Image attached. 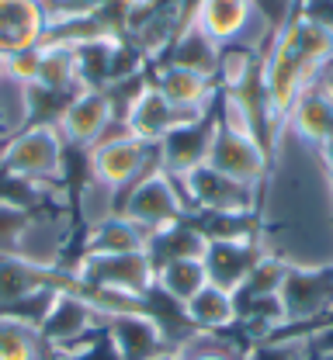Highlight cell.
<instances>
[{"label":"cell","instance_id":"6da1fadb","mask_svg":"<svg viewBox=\"0 0 333 360\" xmlns=\"http://www.w3.org/2000/svg\"><path fill=\"white\" fill-rule=\"evenodd\" d=\"M257 246L299 270H333V101L320 80L268 135Z\"/></svg>","mask_w":333,"mask_h":360},{"label":"cell","instance_id":"7a4b0ae2","mask_svg":"<svg viewBox=\"0 0 333 360\" xmlns=\"http://www.w3.org/2000/svg\"><path fill=\"white\" fill-rule=\"evenodd\" d=\"M333 63V35L316 25L291 18L275 35L260 59V84H264V111H268V135L291 111L299 94L316 84L320 73Z\"/></svg>","mask_w":333,"mask_h":360},{"label":"cell","instance_id":"3957f363","mask_svg":"<svg viewBox=\"0 0 333 360\" xmlns=\"http://www.w3.org/2000/svg\"><path fill=\"white\" fill-rule=\"evenodd\" d=\"M0 174L39 187L46 201H66V194L56 191L66 180V142L56 122H32L28 129L11 135Z\"/></svg>","mask_w":333,"mask_h":360},{"label":"cell","instance_id":"277c9868","mask_svg":"<svg viewBox=\"0 0 333 360\" xmlns=\"http://www.w3.org/2000/svg\"><path fill=\"white\" fill-rule=\"evenodd\" d=\"M191 18L222 49H246L257 56H264L278 35L275 21L257 0H194Z\"/></svg>","mask_w":333,"mask_h":360},{"label":"cell","instance_id":"5b68a950","mask_svg":"<svg viewBox=\"0 0 333 360\" xmlns=\"http://www.w3.org/2000/svg\"><path fill=\"white\" fill-rule=\"evenodd\" d=\"M118 215H125L129 222L143 225L146 232H163L170 225H181L191 219V208L177 187V180L163 174L160 167H153L149 174L136 180L122 201H118Z\"/></svg>","mask_w":333,"mask_h":360},{"label":"cell","instance_id":"8992f818","mask_svg":"<svg viewBox=\"0 0 333 360\" xmlns=\"http://www.w3.org/2000/svg\"><path fill=\"white\" fill-rule=\"evenodd\" d=\"M115 125L118 129H108V135L94 149H87V170L97 184L118 191V198H122L143 174L156 167V146L129 135L122 122H115Z\"/></svg>","mask_w":333,"mask_h":360},{"label":"cell","instance_id":"52a82bcc","mask_svg":"<svg viewBox=\"0 0 333 360\" xmlns=\"http://www.w3.org/2000/svg\"><path fill=\"white\" fill-rule=\"evenodd\" d=\"M174 180H177V187L188 201L191 219H201V215H257L260 187L239 184V180L212 170L208 163L191 170L188 177Z\"/></svg>","mask_w":333,"mask_h":360},{"label":"cell","instance_id":"ba28073f","mask_svg":"<svg viewBox=\"0 0 333 360\" xmlns=\"http://www.w3.org/2000/svg\"><path fill=\"white\" fill-rule=\"evenodd\" d=\"M73 277L91 291H115L125 298L146 302V295L156 284V267L146 253H118V257H91L80 253L77 264H66Z\"/></svg>","mask_w":333,"mask_h":360},{"label":"cell","instance_id":"9c48e42d","mask_svg":"<svg viewBox=\"0 0 333 360\" xmlns=\"http://www.w3.org/2000/svg\"><path fill=\"white\" fill-rule=\"evenodd\" d=\"M208 167L239 180V184L260 187V180L268 174V146L253 132L222 122L219 111H215V139H212V149H208Z\"/></svg>","mask_w":333,"mask_h":360},{"label":"cell","instance_id":"30bf717a","mask_svg":"<svg viewBox=\"0 0 333 360\" xmlns=\"http://www.w3.org/2000/svg\"><path fill=\"white\" fill-rule=\"evenodd\" d=\"M115 125V108L111 97L104 90L94 87H80L63 108L56 129L63 135L66 149H94L97 142L108 135V129Z\"/></svg>","mask_w":333,"mask_h":360},{"label":"cell","instance_id":"8fae6325","mask_svg":"<svg viewBox=\"0 0 333 360\" xmlns=\"http://www.w3.org/2000/svg\"><path fill=\"white\" fill-rule=\"evenodd\" d=\"M212 111H215V108H212ZM212 111H208V115H212ZM201 118H205V115L170 104L167 97H160L156 90L146 84V90L136 97V104L129 108V115L122 118V125H125L129 135L143 139L149 146H160L167 135H174L177 129H188V125L201 122Z\"/></svg>","mask_w":333,"mask_h":360},{"label":"cell","instance_id":"7c38bea8","mask_svg":"<svg viewBox=\"0 0 333 360\" xmlns=\"http://www.w3.org/2000/svg\"><path fill=\"white\" fill-rule=\"evenodd\" d=\"M104 343L115 360H149L170 350L163 326L149 312H125L104 319Z\"/></svg>","mask_w":333,"mask_h":360},{"label":"cell","instance_id":"4fadbf2b","mask_svg":"<svg viewBox=\"0 0 333 360\" xmlns=\"http://www.w3.org/2000/svg\"><path fill=\"white\" fill-rule=\"evenodd\" d=\"M49 39V11L42 0H0V56L32 52Z\"/></svg>","mask_w":333,"mask_h":360},{"label":"cell","instance_id":"5bb4252c","mask_svg":"<svg viewBox=\"0 0 333 360\" xmlns=\"http://www.w3.org/2000/svg\"><path fill=\"white\" fill-rule=\"evenodd\" d=\"M212 139H215V111L188 129H177L174 135H167L156 146V167L170 177H188L191 170L208 163Z\"/></svg>","mask_w":333,"mask_h":360},{"label":"cell","instance_id":"9a60e30c","mask_svg":"<svg viewBox=\"0 0 333 360\" xmlns=\"http://www.w3.org/2000/svg\"><path fill=\"white\" fill-rule=\"evenodd\" d=\"M149 87L156 90L160 97H167L170 104L198 111V115H208L215 108V101H219V84L215 80L198 77V73L181 70V66H170V63H153Z\"/></svg>","mask_w":333,"mask_h":360},{"label":"cell","instance_id":"2e32d148","mask_svg":"<svg viewBox=\"0 0 333 360\" xmlns=\"http://www.w3.org/2000/svg\"><path fill=\"white\" fill-rule=\"evenodd\" d=\"M260 257L264 253H260L257 239H215V243L205 246L201 264H205V274H208V284L237 295L239 284L250 277V270Z\"/></svg>","mask_w":333,"mask_h":360},{"label":"cell","instance_id":"e0dca14e","mask_svg":"<svg viewBox=\"0 0 333 360\" xmlns=\"http://www.w3.org/2000/svg\"><path fill=\"white\" fill-rule=\"evenodd\" d=\"M160 63H170V66H181V70H191L198 77H208L219 84V63H222V45L215 42L194 18L188 14L181 35L174 39V45L167 49V56Z\"/></svg>","mask_w":333,"mask_h":360},{"label":"cell","instance_id":"ac0fdd59","mask_svg":"<svg viewBox=\"0 0 333 360\" xmlns=\"http://www.w3.org/2000/svg\"><path fill=\"white\" fill-rule=\"evenodd\" d=\"M149 232L143 225L129 222L125 215H111L108 222L84 232V253L91 257H118V253H146Z\"/></svg>","mask_w":333,"mask_h":360},{"label":"cell","instance_id":"d6986e66","mask_svg":"<svg viewBox=\"0 0 333 360\" xmlns=\"http://www.w3.org/2000/svg\"><path fill=\"white\" fill-rule=\"evenodd\" d=\"M35 87L56 94V97H73L80 90L77 73V52L70 45L42 42L39 45V70H35Z\"/></svg>","mask_w":333,"mask_h":360},{"label":"cell","instance_id":"ffe728a7","mask_svg":"<svg viewBox=\"0 0 333 360\" xmlns=\"http://www.w3.org/2000/svg\"><path fill=\"white\" fill-rule=\"evenodd\" d=\"M181 312H184V319L191 322V329H201V333H230V329L237 326V295H233V291H222V288H215V284H205Z\"/></svg>","mask_w":333,"mask_h":360},{"label":"cell","instance_id":"44dd1931","mask_svg":"<svg viewBox=\"0 0 333 360\" xmlns=\"http://www.w3.org/2000/svg\"><path fill=\"white\" fill-rule=\"evenodd\" d=\"M205 246H208V239L188 219V222L163 229V232H153L149 236V246H146V257H149L153 267H163L170 260H201L205 257Z\"/></svg>","mask_w":333,"mask_h":360},{"label":"cell","instance_id":"7402d4cb","mask_svg":"<svg viewBox=\"0 0 333 360\" xmlns=\"http://www.w3.org/2000/svg\"><path fill=\"white\" fill-rule=\"evenodd\" d=\"M205 284H208V274H205L201 260H170V264L156 267L153 291L163 295L167 302H174L177 309H184Z\"/></svg>","mask_w":333,"mask_h":360},{"label":"cell","instance_id":"603a6c76","mask_svg":"<svg viewBox=\"0 0 333 360\" xmlns=\"http://www.w3.org/2000/svg\"><path fill=\"white\" fill-rule=\"evenodd\" d=\"M323 333L320 329H282L271 340L250 343L243 350V360H316V340Z\"/></svg>","mask_w":333,"mask_h":360},{"label":"cell","instance_id":"cb8c5ba5","mask_svg":"<svg viewBox=\"0 0 333 360\" xmlns=\"http://www.w3.org/2000/svg\"><path fill=\"white\" fill-rule=\"evenodd\" d=\"M35 122V104H32V87L18 80L11 70L0 77V129L7 135L21 132Z\"/></svg>","mask_w":333,"mask_h":360},{"label":"cell","instance_id":"d4e9b609","mask_svg":"<svg viewBox=\"0 0 333 360\" xmlns=\"http://www.w3.org/2000/svg\"><path fill=\"white\" fill-rule=\"evenodd\" d=\"M118 191L97 184L94 177H87L77 187V208H73V219L84 222V232L97 229L101 222H108L111 215H118Z\"/></svg>","mask_w":333,"mask_h":360},{"label":"cell","instance_id":"484cf974","mask_svg":"<svg viewBox=\"0 0 333 360\" xmlns=\"http://www.w3.org/2000/svg\"><path fill=\"white\" fill-rule=\"evenodd\" d=\"M243 343L233 340V336H226V333H201V329H194L191 336H184L177 347H174V354L177 360H243Z\"/></svg>","mask_w":333,"mask_h":360},{"label":"cell","instance_id":"4316f807","mask_svg":"<svg viewBox=\"0 0 333 360\" xmlns=\"http://www.w3.org/2000/svg\"><path fill=\"white\" fill-rule=\"evenodd\" d=\"M0 360H46V343L39 329L0 315Z\"/></svg>","mask_w":333,"mask_h":360},{"label":"cell","instance_id":"83f0119b","mask_svg":"<svg viewBox=\"0 0 333 360\" xmlns=\"http://www.w3.org/2000/svg\"><path fill=\"white\" fill-rule=\"evenodd\" d=\"M285 274H288V267L282 260L260 257V260L253 264V270H250V277L239 284L237 295H278L282 284H285Z\"/></svg>","mask_w":333,"mask_h":360},{"label":"cell","instance_id":"f1b7e54d","mask_svg":"<svg viewBox=\"0 0 333 360\" xmlns=\"http://www.w3.org/2000/svg\"><path fill=\"white\" fill-rule=\"evenodd\" d=\"M28 212H32V208L0 198V257H14V253H18V239H21V232H25Z\"/></svg>","mask_w":333,"mask_h":360},{"label":"cell","instance_id":"f546056e","mask_svg":"<svg viewBox=\"0 0 333 360\" xmlns=\"http://www.w3.org/2000/svg\"><path fill=\"white\" fill-rule=\"evenodd\" d=\"M295 18L333 35V0H295Z\"/></svg>","mask_w":333,"mask_h":360},{"label":"cell","instance_id":"4dcf8cb0","mask_svg":"<svg viewBox=\"0 0 333 360\" xmlns=\"http://www.w3.org/2000/svg\"><path fill=\"white\" fill-rule=\"evenodd\" d=\"M149 360H177V354L174 350H163V354H156V357H149Z\"/></svg>","mask_w":333,"mask_h":360},{"label":"cell","instance_id":"1f68e13d","mask_svg":"<svg viewBox=\"0 0 333 360\" xmlns=\"http://www.w3.org/2000/svg\"><path fill=\"white\" fill-rule=\"evenodd\" d=\"M7 73V56H0V77Z\"/></svg>","mask_w":333,"mask_h":360},{"label":"cell","instance_id":"d6a6232c","mask_svg":"<svg viewBox=\"0 0 333 360\" xmlns=\"http://www.w3.org/2000/svg\"><path fill=\"white\" fill-rule=\"evenodd\" d=\"M323 357H330V360H333V350H327V354H323Z\"/></svg>","mask_w":333,"mask_h":360},{"label":"cell","instance_id":"836d02e7","mask_svg":"<svg viewBox=\"0 0 333 360\" xmlns=\"http://www.w3.org/2000/svg\"><path fill=\"white\" fill-rule=\"evenodd\" d=\"M330 66H333V63H330Z\"/></svg>","mask_w":333,"mask_h":360}]
</instances>
